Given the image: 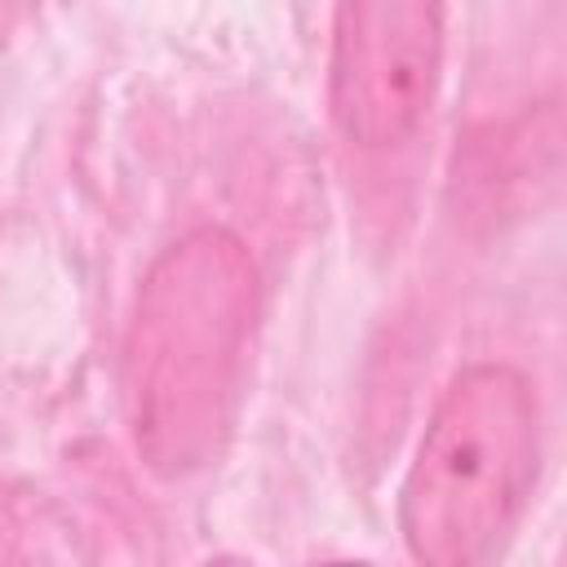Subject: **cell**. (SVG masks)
<instances>
[{
  "label": "cell",
  "mask_w": 567,
  "mask_h": 567,
  "mask_svg": "<svg viewBox=\"0 0 567 567\" xmlns=\"http://www.w3.org/2000/svg\"><path fill=\"white\" fill-rule=\"evenodd\" d=\"M257 328V266L239 235L199 226L164 248L137 292L124 399L142 461L182 478L230 430Z\"/></svg>",
  "instance_id": "1"
},
{
  "label": "cell",
  "mask_w": 567,
  "mask_h": 567,
  "mask_svg": "<svg viewBox=\"0 0 567 567\" xmlns=\"http://www.w3.org/2000/svg\"><path fill=\"white\" fill-rule=\"evenodd\" d=\"M540 470V408L514 363L461 368L412 452L399 532L425 567H478L501 554Z\"/></svg>",
  "instance_id": "2"
},
{
  "label": "cell",
  "mask_w": 567,
  "mask_h": 567,
  "mask_svg": "<svg viewBox=\"0 0 567 567\" xmlns=\"http://www.w3.org/2000/svg\"><path fill=\"white\" fill-rule=\"evenodd\" d=\"M447 0H337L328 111L346 142L390 151L434 106Z\"/></svg>",
  "instance_id": "3"
}]
</instances>
